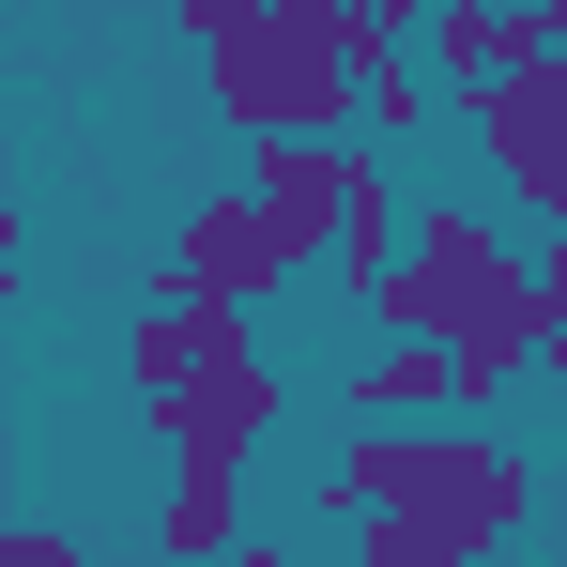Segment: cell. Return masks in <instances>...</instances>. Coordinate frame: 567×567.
I'll return each instance as SVG.
<instances>
[{
  "mask_svg": "<svg viewBox=\"0 0 567 567\" xmlns=\"http://www.w3.org/2000/svg\"><path fill=\"white\" fill-rule=\"evenodd\" d=\"M369 322H383V338L461 353L475 430H491V399H506L522 369H553V291H537L522 246H491V215H475V199H430V215H414V261L369 291Z\"/></svg>",
  "mask_w": 567,
  "mask_h": 567,
  "instance_id": "1",
  "label": "cell"
},
{
  "mask_svg": "<svg viewBox=\"0 0 567 567\" xmlns=\"http://www.w3.org/2000/svg\"><path fill=\"white\" fill-rule=\"evenodd\" d=\"M322 506L369 537V522H399V537H430V553H491V537H522L537 522V461L506 445V430H475V414H445V430H353L338 445V475H322Z\"/></svg>",
  "mask_w": 567,
  "mask_h": 567,
  "instance_id": "2",
  "label": "cell"
},
{
  "mask_svg": "<svg viewBox=\"0 0 567 567\" xmlns=\"http://www.w3.org/2000/svg\"><path fill=\"white\" fill-rule=\"evenodd\" d=\"M185 47L215 78V123L261 138H353V16L338 0H185Z\"/></svg>",
  "mask_w": 567,
  "mask_h": 567,
  "instance_id": "3",
  "label": "cell"
},
{
  "mask_svg": "<svg viewBox=\"0 0 567 567\" xmlns=\"http://www.w3.org/2000/svg\"><path fill=\"white\" fill-rule=\"evenodd\" d=\"M291 277H307V246H291L246 185H215V199H185L169 277H154V291H185V307H261V291H291Z\"/></svg>",
  "mask_w": 567,
  "mask_h": 567,
  "instance_id": "4",
  "label": "cell"
},
{
  "mask_svg": "<svg viewBox=\"0 0 567 567\" xmlns=\"http://www.w3.org/2000/svg\"><path fill=\"white\" fill-rule=\"evenodd\" d=\"M261 369V338H246V307H185V291H138L123 307V399L138 414H185L199 383Z\"/></svg>",
  "mask_w": 567,
  "mask_h": 567,
  "instance_id": "5",
  "label": "cell"
},
{
  "mask_svg": "<svg viewBox=\"0 0 567 567\" xmlns=\"http://www.w3.org/2000/svg\"><path fill=\"white\" fill-rule=\"evenodd\" d=\"M475 138H491V185L522 199L537 230H567V62H537L522 93H491V107H461Z\"/></svg>",
  "mask_w": 567,
  "mask_h": 567,
  "instance_id": "6",
  "label": "cell"
},
{
  "mask_svg": "<svg viewBox=\"0 0 567 567\" xmlns=\"http://www.w3.org/2000/svg\"><path fill=\"white\" fill-rule=\"evenodd\" d=\"M414 62H430V78H445L461 107H491V93H522V78L553 62V16H506V0H430Z\"/></svg>",
  "mask_w": 567,
  "mask_h": 567,
  "instance_id": "7",
  "label": "cell"
},
{
  "mask_svg": "<svg viewBox=\"0 0 567 567\" xmlns=\"http://www.w3.org/2000/svg\"><path fill=\"white\" fill-rule=\"evenodd\" d=\"M353 169H369V138H261V154H246V199L277 215L307 261H338V230H353Z\"/></svg>",
  "mask_w": 567,
  "mask_h": 567,
  "instance_id": "8",
  "label": "cell"
},
{
  "mask_svg": "<svg viewBox=\"0 0 567 567\" xmlns=\"http://www.w3.org/2000/svg\"><path fill=\"white\" fill-rule=\"evenodd\" d=\"M277 414H291L277 369H230V383H199L185 414H154V445H169V475H246L277 445Z\"/></svg>",
  "mask_w": 567,
  "mask_h": 567,
  "instance_id": "9",
  "label": "cell"
},
{
  "mask_svg": "<svg viewBox=\"0 0 567 567\" xmlns=\"http://www.w3.org/2000/svg\"><path fill=\"white\" fill-rule=\"evenodd\" d=\"M338 383H353V430H445V414H475L461 353H430V338H383L369 369H338Z\"/></svg>",
  "mask_w": 567,
  "mask_h": 567,
  "instance_id": "10",
  "label": "cell"
},
{
  "mask_svg": "<svg viewBox=\"0 0 567 567\" xmlns=\"http://www.w3.org/2000/svg\"><path fill=\"white\" fill-rule=\"evenodd\" d=\"M154 553H169V567H230V553H246V475H169Z\"/></svg>",
  "mask_w": 567,
  "mask_h": 567,
  "instance_id": "11",
  "label": "cell"
},
{
  "mask_svg": "<svg viewBox=\"0 0 567 567\" xmlns=\"http://www.w3.org/2000/svg\"><path fill=\"white\" fill-rule=\"evenodd\" d=\"M353 123H369V138H414V123H461V93L399 47V62H369V107H353Z\"/></svg>",
  "mask_w": 567,
  "mask_h": 567,
  "instance_id": "12",
  "label": "cell"
},
{
  "mask_svg": "<svg viewBox=\"0 0 567 567\" xmlns=\"http://www.w3.org/2000/svg\"><path fill=\"white\" fill-rule=\"evenodd\" d=\"M353 567H461V553H430V537H399V522H369V537H353Z\"/></svg>",
  "mask_w": 567,
  "mask_h": 567,
  "instance_id": "13",
  "label": "cell"
},
{
  "mask_svg": "<svg viewBox=\"0 0 567 567\" xmlns=\"http://www.w3.org/2000/svg\"><path fill=\"white\" fill-rule=\"evenodd\" d=\"M0 567H78V537H62V522H16V537H0Z\"/></svg>",
  "mask_w": 567,
  "mask_h": 567,
  "instance_id": "14",
  "label": "cell"
},
{
  "mask_svg": "<svg viewBox=\"0 0 567 567\" xmlns=\"http://www.w3.org/2000/svg\"><path fill=\"white\" fill-rule=\"evenodd\" d=\"M537 291H553V383H567V230L537 246Z\"/></svg>",
  "mask_w": 567,
  "mask_h": 567,
  "instance_id": "15",
  "label": "cell"
},
{
  "mask_svg": "<svg viewBox=\"0 0 567 567\" xmlns=\"http://www.w3.org/2000/svg\"><path fill=\"white\" fill-rule=\"evenodd\" d=\"M230 567H322V553H291V537H246V553H230Z\"/></svg>",
  "mask_w": 567,
  "mask_h": 567,
  "instance_id": "16",
  "label": "cell"
},
{
  "mask_svg": "<svg viewBox=\"0 0 567 567\" xmlns=\"http://www.w3.org/2000/svg\"><path fill=\"white\" fill-rule=\"evenodd\" d=\"M553 62H567V0H553Z\"/></svg>",
  "mask_w": 567,
  "mask_h": 567,
  "instance_id": "17",
  "label": "cell"
},
{
  "mask_svg": "<svg viewBox=\"0 0 567 567\" xmlns=\"http://www.w3.org/2000/svg\"><path fill=\"white\" fill-rule=\"evenodd\" d=\"M322 567H353V553H322Z\"/></svg>",
  "mask_w": 567,
  "mask_h": 567,
  "instance_id": "18",
  "label": "cell"
}]
</instances>
